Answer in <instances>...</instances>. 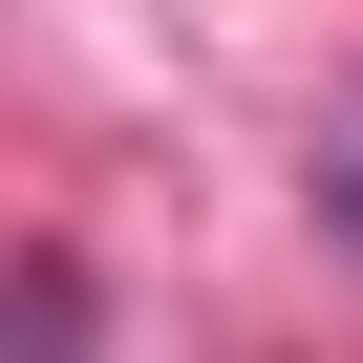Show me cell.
Wrapping results in <instances>:
<instances>
[{
  "mask_svg": "<svg viewBox=\"0 0 363 363\" xmlns=\"http://www.w3.org/2000/svg\"><path fill=\"white\" fill-rule=\"evenodd\" d=\"M320 214H342V235H363V107H342V128H320Z\"/></svg>",
  "mask_w": 363,
  "mask_h": 363,
  "instance_id": "obj_1",
  "label": "cell"
}]
</instances>
